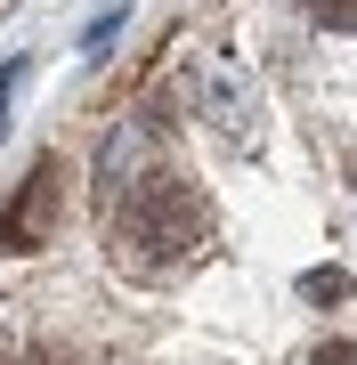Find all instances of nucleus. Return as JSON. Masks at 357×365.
<instances>
[{
    "label": "nucleus",
    "mask_w": 357,
    "mask_h": 365,
    "mask_svg": "<svg viewBox=\"0 0 357 365\" xmlns=\"http://www.w3.org/2000/svg\"><path fill=\"white\" fill-rule=\"evenodd\" d=\"M106 179H98V203H106V252L130 276H171L187 268L203 244H212V203L187 170L162 155L155 122H122L106 138Z\"/></svg>",
    "instance_id": "1"
},
{
    "label": "nucleus",
    "mask_w": 357,
    "mask_h": 365,
    "mask_svg": "<svg viewBox=\"0 0 357 365\" xmlns=\"http://www.w3.org/2000/svg\"><path fill=\"white\" fill-rule=\"evenodd\" d=\"M66 203H73V170L57 163V155H41L33 170H25V187H16L9 203H0V252H41L57 227H66Z\"/></svg>",
    "instance_id": "2"
},
{
    "label": "nucleus",
    "mask_w": 357,
    "mask_h": 365,
    "mask_svg": "<svg viewBox=\"0 0 357 365\" xmlns=\"http://www.w3.org/2000/svg\"><path fill=\"white\" fill-rule=\"evenodd\" d=\"M309 16H317L325 33H357V0H301Z\"/></svg>",
    "instance_id": "3"
},
{
    "label": "nucleus",
    "mask_w": 357,
    "mask_h": 365,
    "mask_svg": "<svg viewBox=\"0 0 357 365\" xmlns=\"http://www.w3.org/2000/svg\"><path fill=\"white\" fill-rule=\"evenodd\" d=\"M309 365H357V341H317V349H309Z\"/></svg>",
    "instance_id": "4"
},
{
    "label": "nucleus",
    "mask_w": 357,
    "mask_h": 365,
    "mask_svg": "<svg viewBox=\"0 0 357 365\" xmlns=\"http://www.w3.org/2000/svg\"><path fill=\"white\" fill-rule=\"evenodd\" d=\"M25 365H66V357H25Z\"/></svg>",
    "instance_id": "5"
}]
</instances>
